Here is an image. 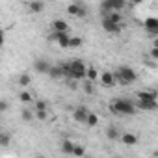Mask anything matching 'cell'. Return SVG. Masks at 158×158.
<instances>
[{
    "instance_id": "11",
    "label": "cell",
    "mask_w": 158,
    "mask_h": 158,
    "mask_svg": "<svg viewBox=\"0 0 158 158\" xmlns=\"http://www.w3.org/2000/svg\"><path fill=\"white\" fill-rule=\"evenodd\" d=\"M143 28L149 32V34H158V19L156 17H147L143 21Z\"/></svg>"
},
{
    "instance_id": "26",
    "label": "cell",
    "mask_w": 158,
    "mask_h": 158,
    "mask_svg": "<svg viewBox=\"0 0 158 158\" xmlns=\"http://www.w3.org/2000/svg\"><path fill=\"white\" fill-rule=\"evenodd\" d=\"M86 125H89V127H97V125H99V115L89 112V115H88V119H86Z\"/></svg>"
},
{
    "instance_id": "4",
    "label": "cell",
    "mask_w": 158,
    "mask_h": 158,
    "mask_svg": "<svg viewBox=\"0 0 158 158\" xmlns=\"http://www.w3.org/2000/svg\"><path fill=\"white\" fill-rule=\"evenodd\" d=\"M114 76H115V82H119L123 86H130V84H134L138 80V73L132 67H128V65L117 67L115 73H114Z\"/></svg>"
},
{
    "instance_id": "5",
    "label": "cell",
    "mask_w": 158,
    "mask_h": 158,
    "mask_svg": "<svg viewBox=\"0 0 158 158\" xmlns=\"http://www.w3.org/2000/svg\"><path fill=\"white\" fill-rule=\"evenodd\" d=\"M123 8H125V2H123V0H104V2H101V11H102V15L119 13Z\"/></svg>"
},
{
    "instance_id": "6",
    "label": "cell",
    "mask_w": 158,
    "mask_h": 158,
    "mask_svg": "<svg viewBox=\"0 0 158 158\" xmlns=\"http://www.w3.org/2000/svg\"><path fill=\"white\" fill-rule=\"evenodd\" d=\"M67 13L74 15V17H86L88 15V8L82 2H73V4L67 6Z\"/></svg>"
},
{
    "instance_id": "14",
    "label": "cell",
    "mask_w": 158,
    "mask_h": 158,
    "mask_svg": "<svg viewBox=\"0 0 158 158\" xmlns=\"http://www.w3.org/2000/svg\"><path fill=\"white\" fill-rule=\"evenodd\" d=\"M102 28L108 32V34H119L123 24H115V23H110L108 19H102Z\"/></svg>"
},
{
    "instance_id": "3",
    "label": "cell",
    "mask_w": 158,
    "mask_h": 158,
    "mask_svg": "<svg viewBox=\"0 0 158 158\" xmlns=\"http://www.w3.org/2000/svg\"><path fill=\"white\" fill-rule=\"evenodd\" d=\"M136 110H156L158 108V101H156V91L151 89V91H139L138 93V101L134 102Z\"/></svg>"
},
{
    "instance_id": "10",
    "label": "cell",
    "mask_w": 158,
    "mask_h": 158,
    "mask_svg": "<svg viewBox=\"0 0 158 158\" xmlns=\"http://www.w3.org/2000/svg\"><path fill=\"white\" fill-rule=\"evenodd\" d=\"M52 32H60V34H69V23L63 19H54L52 21Z\"/></svg>"
},
{
    "instance_id": "8",
    "label": "cell",
    "mask_w": 158,
    "mask_h": 158,
    "mask_svg": "<svg viewBox=\"0 0 158 158\" xmlns=\"http://www.w3.org/2000/svg\"><path fill=\"white\" fill-rule=\"evenodd\" d=\"M69 37H71V34H60V32H50V35H48V39L50 41H56L61 48H67Z\"/></svg>"
},
{
    "instance_id": "2",
    "label": "cell",
    "mask_w": 158,
    "mask_h": 158,
    "mask_svg": "<svg viewBox=\"0 0 158 158\" xmlns=\"http://www.w3.org/2000/svg\"><path fill=\"white\" fill-rule=\"evenodd\" d=\"M110 112H114L117 115H134L138 110L134 106V101H130L127 97H117L110 102Z\"/></svg>"
},
{
    "instance_id": "29",
    "label": "cell",
    "mask_w": 158,
    "mask_h": 158,
    "mask_svg": "<svg viewBox=\"0 0 158 158\" xmlns=\"http://www.w3.org/2000/svg\"><path fill=\"white\" fill-rule=\"evenodd\" d=\"M35 117H37L39 121H47L48 114H47V110H39V112H35Z\"/></svg>"
},
{
    "instance_id": "32",
    "label": "cell",
    "mask_w": 158,
    "mask_h": 158,
    "mask_svg": "<svg viewBox=\"0 0 158 158\" xmlns=\"http://www.w3.org/2000/svg\"><path fill=\"white\" fill-rule=\"evenodd\" d=\"M4 41H6V34H4V30H0V48L4 47Z\"/></svg>"
},
{
    "instance_id": "17",
    "label": "cell",
    "mask_w": 158,
    "mask_h": 158,
    "mask_svg": "<svg viewBox=\"0 0 158 158\" xmlns=\"http://www.w3.org/2000/svg\"><path fill=\"white\" fill-rule=\"evenodd\" d=\"M82 45H84V39H82V37L71 35V37H69V45H67V48H78V47H82Z\"/></svg>"
},
{
    "instance_id": "1",
    "label": "cell",
    "mask_w": 158,
    "mask_h": 158,
    "mask_svg": "<svg viewBox=\"0 0 158 158\" xmlns=\"http://www.w3.org/2000/svg\"><path fill=\"white\" fill-rule=\"evenodd\" d=\"M61 67H63V78H67V80H73V82L86 80V69H88V65L82 60L63 61Z\"/></svg>"
},
{
    "instance_id": "30",
    "label": "cell",
    "mask_w": 158,
    "mask_h": 158,
    "mask_svg": "<svg viewBox=\"0 0 158 158\" xmlns=\"http://www.w3.org/2000/svg\"><path fill=\"white\" fill-rule=\"evenodd\" d=\"M39 110H47V102L45 101H37L35 102V112H39Z\"/></svg>"
},
{
    "instance_id": "21",
    "label": "cell",
    "mask_w": 158,
    "mask_h": 158,
    "mask_svg": "<svg viewBox=\"0 0 158 158\" xmlns=\"http://www.w3.org/2000/svg\"><path fill=\"white\" fill-rule=\"evenodd\" d=\"M119 136H121V134H119V130H117L115 127L110 125V127L106 128V138H108V139H119Z\"/></svg>"
},
{
    "instance_id": "34",
    "label": "cell",
    "mask_w": 158,
    "mask_h": 158,
    "mask_svg": "<svg viewBox=\"0 0 158 158\" xmlns=\"http://www.w3.org/2000/svg\"><path fill=\"white\" fill-rule=\"evenodd\" d=\"M37 158H45V156H37Z\"/></svg>"
},
{
    "instance_id": "25",
    "label": "cell",
    "mask_w": 158,
    "mask_h": 158,
    "mask_svg": "<svg viewBox=\"0 0 158 158\" xmlns=\"http://www.w3.org/2000/svg\"><path fill=\"white\" fill-rule=\"evenodd\" d=\"M82 88H84V91H86L88 95H93V93H95V86H93V82H89V80H82Z\"/></svg>"
},
{
    "instance_id": "22",
    "label": "cell",
    "mask_w": 158,
    "mask_h": 158,
    "mask_svg": "<svg viewBox=\"0 0 158 158\" xmlns=\"http://www.w3.org/2000/svg\"><path fill=\"white\" fill-rule=\"evenodd\" d=\"M30 82H32V78H30V74L23 73V74L19 76V86H21V88H28V86H30Z\"/></svg>"
},
{
    "instance_id": "18",
    "label": "cell",
    "mask_w": 158,
    "mask_h": 158,
    "mask_svg": "<svg viewBox=\"0 0 158 158\" xmlns=\"http://www.w3.org/2000/svg\"><path fill=\"white\" fill-rule=\"evenodd\" d=\"M26 6H28V10L32 13H41L45 10V2H28Z\"/></svg>"
},
{
    "instance_id": "20",
    "label": "cell",
    "mask_w": 158,
    "mask_h": 158,
    "mask_svg": "<svg viewBox=\"0 0 158 158\" xmlns=\"http://www.w3.org/2000/svg\"><path fill=\"white\" fill-rule=\"evenodd\" d=\"M73 156H76V158H84V156H86V147H84V145H78V143H74Z\"/></svg>"
},
{
    "instance_id": "23",
    "label": "cell",
    "mask_w": 158,
    "mask_h": 158,
    "mask_svg": "<svg viewBox=\"0 0 158 158\" xmlns=\"http://www.w3.org/2000/svg\"><path fill=\"white\" fill-rule=\"evenodd\" d=\"M10 143H11V134L10 132H0V145L8 147Z\"/></svg>"
},
{
    "instance_id": "31",
    "label": "cell",
    "mask_w": 158,
    "mask_h": 158,
    "mask_svg": "<svg viewBox=\"0 0 158 158\" xmlns=\"http://www.w3.org/2000/svg\"><path fill=\"white\" fill-rule=\"evenodd\" d=\"M151 58H152V60H158V47H156V45L151 48Z\"/></svg>"
},
{
    "instance_id": "16",
    "label": "cell",
    "mask_w": 158,
    "mask_h": 158,
    "mask_svg": "<svg viewBox=\"0 0 158 158\" xmlns=\"http://www.w3.org/2000/svg\"><path fill=\"white\" fill-rule=\"evenodd\" d=\"M86 80H89V82H97L99 80V71L95 67H88L86 69Z\"/></svg>"
},
{
    "instance_id": "12",
    "label": "cell",
    "mask_w": 158,
    "mask_h": 158,
    "mask_svg": "<svg viewBox=\"0 0 158 158\" xmlns=\"http://www.w3.org/2000/svg\"><path fill=\"white\" fill-rule=\"evenodd\" d=\"M34 69H35L39 74H47L48 69H50V63H48L47 60H43V58H37V60L34 61Z\"/></svg>"
},
{
    "instance_id": "19",
    "label": "cell",
    "mask_w": 158,
    "mask_h": 158,
    "mask_svg": "<svg viewBox=\"0 0 158 158\" xmlns=\"http://www.w3.org/2000/svg\"><path fill=\"white\" fill-rule=\"evenodd\" d=\"M73 149H74V143L71 139H63L61 141V152L63 154H73Z\"/></svg>"
},
{
    "instance_id": "28",
    "label": "cell",
    "mask_w": 158,
    "mask_h": 158,
    "mask_svg": "<svg viewBox=\"0 0 158 158\" xmlns=\"http://www.w3.org/2000/svg\"><path fill=\"white\" fill-rule=\"evenodd\" d=\"M21 117H23L24 121H32V119H34V114H32L28 108H24V110L21 112Z\"/></svg>"
},
{
    "instance_id": "33",
    "label": "cell",
    "mask_w": 158,
    "mask_h": 158,
    "mask_svg": "<svg viewBox=\"0 0 158 158\" xmlns=\"http://www.w3.org/2000/svg\"><path fill=\"white\" fill-rule=\"evenodd\" d=\"M6 108H8V104H6V102H4V101H0V112H4V110H6Z\"/></svg>"
},
{
    "instance_id": "35",
    "label": "cell",
    "mask_w": 158,
    "mask_h": 158,
    "mask_svg": "<svg viewBox=\"0 0 158 158\" xmlns=\"http://www.w3.org/2000/svg\"><path fill=\"white\" fill-rule=\"evenodd\" d=\"M84 158H88V156H84Z\"/></svg>"
},
{
    "instance_id": "13",
    "label": "cell",
    "mask_w": 158,
    "mask_h": 158,
    "mask_svg": "<svg viewBox=\"0 0 158 158\" xmlns=\"http://www.w3.org/2000/svg\"><path fill=\"white\" fill-rule=\"evenodd\" d=\"M50 78H54V80H60V78H63V67L61 63H56V65H50L48 73H47Z\"/></svg>"
},
{
    "instance_id": "7",
    "label": "cell",
    "mask_w": 158,
    "mask_h": 158,
    "mask_svg": "<svg viewBox=\"0 0 158 158\" xmlns=\"http://www.w3.org/2000/svg\"><path fill=\"white\" fill-rule=\"evenodd\" d=\"M99 82H101V86H104V88H114V86L117 84L112 71H102V73L99 74Z\"/></svg>"
},
{
    "instance_id": "9",
    "label": "cell",
    "mask_w": 158,
    "mask_h": 158,
    "mask_svg": "<svg viewBox=\"0 0 158 158\" xmlns=\"http://www.w3.org/2000/svg\"><path fill=\"white\" fill-rule=\"evenodd\" d=\"M88 115H89V110H88L86 106H76L74 112H73V119H74L76 123H86Z\"/></svg>"
},
{
    "instance_id": "27",
    "label": "cell",
    "mask_w": 158,
    "mask_h": 158,
    "mask_svg": "<svg viewBox=\"0 0 158 158\" xmlns=\"http://www.w3.org/2000/svg\"><path fill=\"white\" fill-rule=\"evenodd\" d=\"M19 101L24 102V104H28V102H32V95H30L28 91H21V93H19Z\"/></svg>"
},
{
    "instance_id": "24",
    "label": "cell",
    "mask_w": 158,
    "mask_h": 158,
    "mask_svg": "<svg viewBox=\"0 0 158 158\" xmlns=\"http://www.w3.org/2000/svg\"><path fill=\"white\" fill-rule=\"evenodd\" d=\"M102 19H108L110 23H115V24H121V21H123V17L119 13H108V15H102Z\"/></svg>"
},
{
    "instance_id": "15",
    "label": "cell",
    "mask_w": 158,
    "mask_h": 158,
    "mask_svg": "<svg viewBox=\"0 0 158 158\" xmlns=\"http://www.w3.org/2000/svg\"><path fill=\"white\" fill-rule=\"evenodd\" d=\"M119 138H121V141H123L125 145H128V147H132V145L138 143V136L132 134V132H125V134H121Z\"/></svg>"
}]
</instances>
